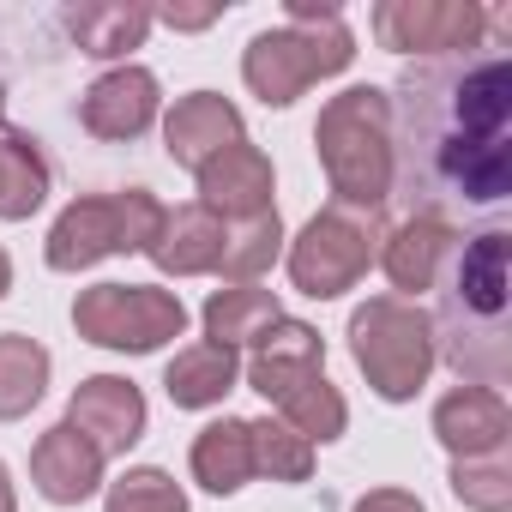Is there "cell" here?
Returning a JSON list of instances; mask_svg holds the SVG:
<instances>
[{
  "label": "cell",
  "instance_id": "6da1fadb",
  "mask_svg": "<svg viewBox=\"0 0 512 512\" xmlns=\"http://www.w3.org/2000/svg\"><path fill=\"white\" fill-rule=\"evenodd\" d=\"M398 193L410 217L452 223L512 193V61L500 49L410 67L398 85Z\"/></svg>",
  "mask_w": 512,
  "mask_h": 512
},
{
  "label": "cell",
  "instance_id": "7a4b0ae2",
  "mask_svg": "<svg viewBox=\"0 0 512 512\" xmlns=\"http://www.w3.org/2000/svg\"><path fill=\"white\" fill-rule=\"evenodd\" d=\"M506 253L512 235L488 223L470 241L446 247L440 284V356L482 392H500L512 374V338H506Z\"/></svg>",
  "mask_w": 512,
  "mask_h": 512
},
{
  "label": "cell",
  "instance_id": "3957f363",
  "mask_svg": "<svg viewBox=\"0 0 512 512\" xmlns=\"http://www.w3.org/2000/svg\"><path fill=\"white\" fill-rule=\"evenodd\" d=\"M356 43L344 31V19L332 7H308V0H290V31H266L247 43V85L260 91L266 103H296L314 79L350 67Z\"/></svg>",
  "mask_w": 512,
  "mask_h": 512
},
{
  "label": "cell",
  "instance_id": "277c9868",
  "mask_svg": "<svg viewBox=\"0 0 512 512\" xmlns=\"http://www.w3.org/2000/svg\"><path fill=\"white\" fill-rule=\"evenodd\" d=\"M320 163L332 175V193H338V211L344 205H380L392 193V139H386V91L374 85H356L344 97L326 103L320 127Z\"/></svg>",
  "mask_w": 512,
  "mask_h": 512
},
{
  "label": "cell",
  "instance_id": "5b68a950",
  "mask_svg": "<svg viewBox=\"0 0 512 512\" xmlns=\"http://www.w3.org/2000/svg\"><path fill=\"white\" fill-rule=\"evenodd\" d=\"M157 223H163V205H157L145 187L79 199V205H67L61 223L49 229V266H55V272H85V266L109 260V253L151 247Z\"/></svg>",
  "mask_w": 512,
  "mask_h": 512
},
{
  "label": "cell",
  "instance_id": "8992f818",
  "mask_svg": "<svg viewBox=\"0 0 512 512\" xmlns=\"http://www.w3.org/2000/svg\"><path fill=\"white\" fill-rule=\"evenodd\" d=\"M73 320H79V332H85L91 344H109V350H157L163 338H181L187 308H181L169 290L97 284V290L79 296Z\"/></svg>",
  "mask_w": 512,
  "mask_h": 512
},
{
  "label": "cell",
  "instance_id": "52a82bcc",
  "mask_svg": "<svg viewBox=\"0 0 512 512\" xmlns=\"http://www.w3.org/2000/svg\"><path fill=\"white\" fill-rule=\"evenodd\" d=\"M350 338H356V362H362V374L374 380L380 398H410L422 386L428 362H434L422 314H404L398 302H368L350 320Z\"/></svg>",
  "mask_w": 512,
  "mask_h": 512
},
{
  "label": "cell",
  "instance_id": "ba28073f",
  "mask_svg": "<svg viewBox=\"0 0 512 512\" xmlns=\"http://www.w3.org/2000/svg\"><path fill=\"white\" fill-rule=\"evenodd\" d=\"M368 260H374V235L362 223H350L344 211H320L302 229L296 253H290V278H296L302 296H320L326 302V296L350 290L368 272Z\"/></svg>",
  "mask_w": 512,
  "mask_h": 512
},
{
  "label": "cell",
  "instance_id": "9c48e42d",
  "mask_svg": "<svg viewBox=\"0 0 512 512\" xmlns=\"http://www.w3.org/2000/svg\"><path fill=\"white\" fill-rule=\"evenodd\" d=\"M67 422L109 458V452H127L139 434H145V398L133 380H115V374H97L73 392V410Z\"/></svg>",
  "mask_w": 512,
  "mask_h": 512
},
{
  "label": "cell",
  "instance_id": "30bf717a",
  "mask_svg": "<svg viewBox=\"0 0 512 512\" xmlns=\"http://www.w3.org/2000/svg\"><path fill=\"white\" fill-rule=\"evenodd\" d=\"M31 476H37V494H43V500L79 506V500H91L97 482H103V452H97L73 422H55V428L37 440V452H31Z\"/></svg>",
  "mask_w": 512,
  "mask_h": 512
},
{
  "label": "cell",
  "instance_id": "8fae6325",
  "mask_svg": "<svg viewBox=\"0 0 512 512\" xmlns=\"http://www.w3.org/2000/svg\"><path fill=\"white\" fill-rule=\"evenodd\" d=\"M380 37L392 49H422V55H470L476 49V31H482V13L476 7H380L374 13Z\"/></svg>",
  "mask_w": 512,
  "mask_h": 512
},
{
  "label": "cell",
  "instance_id": "7c38bea8",
  "mask_svg": "<svg viewBox=\"0 0 512 512\" xmlns=\"http://www.w3.org/2000/svg\"><path fill=\"white\" fill-rule=\"evenodd\" d=\"M79 121L97 133V139H139L151 121H157V79L145 67H115L103 73L85 103H79Z\"/></svg>",
  "mask_w": 512,
  "mask_h": 512
},
{
  "label": "cell",
  "instance_id": "4fadbf2b",
  "mask_svg": "<svg viewBox=\"0 0 512 512\" xmlns=\"http://www.w3.org/2000/svg\"><path fill=\"white\" fill-rule=\"evenodd\" d=\"M199 193H205V211H223V217H260L272 211V163L266 151L253 145H223L205 169H199Z\"/></svg>",
  "mask_w": 512,
  "mask_h": 512
},
{
  "label": "cell",
  "instance_id": "5bb4252c",
  "mask_svg": "<svg viewBox=\"0 0 512 512\" xmlns=\"http://www.w3.org/2000/svg\"><path fill=\"white\" fill-rule=\"evenodd\" d=\"M320 362H326V344H320V332H314V326H302V320H278V326H272L260 344H253L247 380H253V392H266V398L278 404L284 392L308 386V380L320 374Z\"/></svg>",
  "mask_w": 512,
  "mask_h": 512
},
{
  "label": "cell",
  "instance_id": "9a60e30c",
  "mask_svg": "<svg viewBox=\"0 0 512 512\" xmlns=\"http://www.w3.org/2000/svg\"><path fill=\"white\" fill-rule=\"evenodd\" d=\"M163 139H169V157H175V163L205 169L223 145H235V139H241V115H235L217 91H193V97H181V103H175V115H169Z\"/></svg>",
  "mask_w": 512,
  "mask_h": 512
},
{
  "label": "cell",
  "instance_id": "2e32d148",
  "mask_svg": "<svg viewBox=\"0 0 512 512\" xmlns=\"http://www.w3.org/2000/svg\"><path fill=\"white\" fill-rule=\"evenodd\" d=\"M145 253L163 272H217V260H223V223L205 205L163 211V223H157V235H151Z\"/></svg>",
  "mask_w": 512,
  "mask_h": 512
},
{
  "label": "cell",
  "instance_id": "e0dca14e",
  "mask_svg": "<svg viewBox=\"0 0 512 512\" xmlns=\"http://www.w3.org/2000/svg\"><path fill=\"white\" fill-rule=\"evenodd\" d=\"M278 296L272 290H253V284H235V290H217L205 302V338L235 350V344H260L272 326H278Z\"/></svg>",
  "mask_w": 512,
  "mask_h": 512
},
{
  "label": "cell",
  "instance_id": "ac0fdd59",
  "mask_svg": "<svg viewBox=\"0 0 512 512\" xmlns=\"http://www.w3.org/2000/svg\"><path fill=\"white\" fill-rule=\"evenodd\" d=\"M163 386H169V398H175L181 410L223 404V398L235 392V350H223V344H193V350H181V356L169 362Z\"/></svg>",
  "mask_w": 512,
  "mask_h": 512
},
{
  "label": "cell",
  "instance_id": "d6986e66",
  "mask_svg": "<svg viewBox=\"0 0 512 512\" xmlns=\"http://www.w3.org/2000/svg\"><path fill=\"white\" fill-rule=\"evenodd\" d=\"M434 428H440V440H446L452 452H494L500 434H506V410H500L494 392L470 386V392H452V398L434 410Z\"/></svg>",
  "mask_w": 512,
  "mask_h": 512
},
{
  "label": "cell",
  "instance_id": "ffe728a7",
  "mask_svg": "<svg viewBox=\"0 0 512 512\" xmlns=\"http://www.w3.org/2000/svg\"><path fill=\"white\" fill-rule=\"evenodd\" d=\"M193 476L211 488V494H235L247 476H253V434L247 422H211L199 440H193Z\"/></svg>",
  "mask_w": 512,
  "mask_h": 512
},
{
  "label": "cell",
  "instance_id": "44dd1931",
  "mask_svg": "<svg viewBox=\"0 0 512 512\" xmlns=\"http://www.w3.org/2000/svg\"><path fill=\"white\" fill-rule=\"evenodd\" d=\"M49 193V163L31 133H0V217H31Z\"/></svg>",
  "mask_w": 512,
  "mask_h": 512
},
{
  "label": "cell",
  "instance_id": "7402d4cb",
  "mask_svg": "<svg viewBox=\"0 0 512 512\" xmlns=\"http://www.w3.org/2000/svg\"><path fill=\"white\" fill-rule=\"evenodd\" d=\"M67 31H73V43L85 49V55H127V49H139L145 43V31H151V13L145 7H73L67 13Z\"/></svg>",
  "mask_w": 512,
  "mask_h": 512
},
{
  "label": "cell",
  "instance_id": "603a6c76",
  "mask_svg": "<svg viewBox=\"0 0 512 512\" xmlns=\"http://www.w3.org/2000/svg\"><path fill=\"white\" fill-rule=\"evenodd\" d=\"M446 247H452V235H446L440 223L410 217V223L392 235V247H386V272H392V284H398V290L434 284V272H440V260H446Z\"/></svg>",
  "mask_w": 512,
  "mask_h": 512
},
{
  "label": "cell",
  "instance_id": "cb8c5ba5",
  "mask_svg": "<svg viewBox=\"0 0 512 512\" xmlns=\"http://www.w3.org/2000/svg\"><path fill=\"white\" fill-rule=\"evenodd\" d=\"M43 380H49V350L7 332L0 338V416H25L37 398H43Z\"/></svg>",
  "mask_w": 512,
  "mask_h": 512
},
{
  "label": "cell",
  "instance_id": "d4e9b609",
  "mask_svg": "<svg viewBox=\"0 0 512 512\" xmlns=\"http://www.w3.org/2000/svg\"><path fill=\"white\" fill-rule=\"evenodd\" d=\"M247 434H253V470H266L272 482H308V470H314V446L290 428V422H247Z\"/></svg>",
  "mask_w": 512,
  "mask_h": 512
},
{
  "label": "cell",
  "instance_id": "484cf974",
  "mask_svg": "<svg viewBox=\"0 0 512 512\" xmlns=\"http://www.w3.org/2000/svg\"><path fill=\"white\" fill-rule=\"evenodd\" d=\"M278 241H284V223H278V211H260V217H247L235 235H223V260H217V272H229L235 284L260 278V272L278 260Z\"/></svg>",
  "mask_w": 512,
  "mask_h": 512
},
{
  "label": "cell",
  "instance_id": "4316f807",
  "mask_svg": "<svg viewBox=\"0 0 512 512\" xmlns=\"http://www.w3.org/2000/svg\"><path fill=\"white\" fill-rule=\"evenodd\" d=\"M278 410H284V422H290L308 446H314V440H338V434H344V398H338L320 374H314L308 386L284 392V398H278Z\"/></svg>",
  "mask_w": 512,
  "mask_h": 512
},
{
  "label": "cell",
  "instance_id": "83f0119b",
  "mask_svg": "<svg viewBox=\"0 0 512 512\" xmlns=\"http://www.w3.org/2000/svg\"><path fill=\"white\" fill-rule=\"evenodd\" d=\"M109 512H187L181 488L163 476V470H127L115 488H109Z\"/></svg>",
  "mask_w": 512,
  "mask_h": 512
},
{
  "label": "cell",
  "instance_id": "f1b7e54d",
  "mask_svg": "<svg viewBox=\"0 0 512 512\" xmlns=\"http://www.w3.org/2000/svg\"><path fill=\"white\" fill-rule=\"evenodd\" d=\"M151 19H163V25H175V31H199V25L217 19V7H163V13H151Z\"/></svg>",
  "mask_w": 512,
  "mask_h": 512
},
{
  "label": "cell",
  "instance_id": "f546056e",
  "mask_svg": "<svg viewBox=\"0 0 512 512\" xmlns=\"http://www.w3.org/2000/svg\"><path fill=\"white\" fill-rule=\"evenodd\" d=\"M356 512H422V500H410V494H368Z\"/></svg>",
  "mask_w": 512,
  "mask_h": 512
},
{
  "label": "cell",
  "instance_id": "4dcf8cb0",
  "mask_svg": "<svg viewBox=\"0 0 512 512\" xmlns=\"http://www.w3.org/2000/svg\"><path fill=\"white\" fill-rule=\"evenodd\" d=\"M0 512H13V488H7V470H0Z\"/></svg>",
  "mask_w": 512,
  "mask_h": 512
},
{
  "label": "cell",
  "instance_id": "1f68e13d",
  "mask_svg": "<svg viewBox=\"0 0 512 512\" xmlns=\"http://www.w3.org/2000/svg\"><path fill=\"white\" fill-rule=\"evenodd\" d=\"M7 284H13V266H7V253H0V296H7Z\"/></svg>",
  "mask_w": 512,
  "mask_h": 512
}]
</instances>
